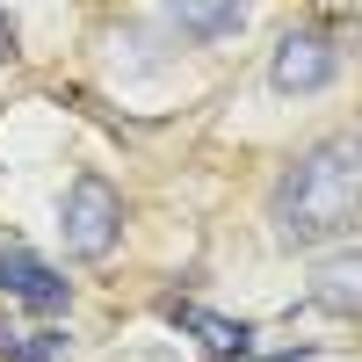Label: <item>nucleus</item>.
Segmentation results:
<instances>
[{
    "instance_id": "1",
    "label": "nucleus",
    "mask_w": 362,
    "mask_h": 362,
    "mask_svg": "<svg viewBox=\"0 0 362 362\" xmlns=\"http://www.w3.org/2000/svg\"><path fill=\"white\" fill-rule=\"evenodd\" d=\"M268 225L290 254L341 247L362 225V138H348V131L312 138L268 189Z\"/></svg>"
},
{
    "instance_id": "6",
    "label": "nucleus",
    "mask_w": 362,
    "mask_h": 362,
    "mask_svg": "<svg viewBox=\"0 0 362 362\" xmlns=\"http://www.w3.org/2000/svg\"><path fill=\"white\" fill-rule=\"evenodd\" d=\"M167 319L181 326V334H196V341H203L210 355H218V362H247V355H254V326H247V319H225V312L181 305V297L167 305Z\"/></svg>"
},
{
    "instance_id": "4",
    "label": "nucleus",
    "mask_w": 362,
    "mask_h": 362,
    "mask_svg": "<svg viewBox=\"0 0 362 362\" xmlns=\"http://www.w3.org/2000/svg\"><path fill=\"white\" fill-rule=\"evenodd\" d=\"M0 290H8L15 305H29V312H66L73 305V283L58 276L51 261H37L29 247H0Z\"/></svg>"
},
{
    "instance_id": "5",
    "label": "nucleus",
    "mask_w": 362,
    "mask_h": 362,
    "mask_svg": "<svg viewBox=\"0 0 362 362\" xmlns=\"http://www.w3.org/2000/svg\"><path fill=\"white\" fill-rule=\"evenodd\" d=\"M312 305L319 312H334V319H362V254L341 247V254H319L312 261Z\"/></svg>"
},
{
    "instance_id": "9",
    "label": "nucleus",
    "mask_w": 362,
    "mask_h": 362,
    "mask_svg": "<svg viewBox=\"0 0 362 362\" xmlns=\"http://www.w3.org/2000/svg\"><path fill=\"white\" fill-rule=\"evenodd\" d=\"M15 58H22V37H15V15L0 8V66H15Z\"/></svg>"
},
{
    "instance_id": "8",
    "label": "nucleus",
    "mask_w": 362,
    "mask_h": 362,
    "mask_svg": "<svg viewBox=\"0 0 362 362\" xmlns=\"http://www.w3.org/2000/svg\"><path fill=\"white\" fill-rule=\"evenodd\" d=\"M0 355H8V362H58V355H66V334H0Z\"/></svg>"
},
{
    "instance_id": "2",
    "label": "nucleus",
    "mask_w": 362,
    "mask_h": 362,
    "mask_svg": "<svg viewBox=\"0 0 362 362\" xmlns=\"http://www.w3.org/2000/svg\"><path fill=\"white\" fill-rule=\"evenodd\" d=\"M58 232H66V254L73 261H109L124 247V196H116L109 174H73L66 203H58Z\"/></svg>"
},
{
    "instance_id": "7",
    "label": "nucleus",
    "mask_w": 362,
    "mask_h": 362,
    "mask_svg": "<svg viewBox=\"0 0 362 362\" xmlns=\"http://www.w3.org/2000/svg\"><path fill=\"white\" fill-rule=\"evenodd\" d=\"M167 22L189 44H225L247 29V0H167Z\"/></svg>"
},
{
    "instance_id": "3",
    "label": "nucleus",
    "mask_w": 362,
    "mask_h": 362,
    "mask_svg": "<svg viewBox=\"0 0 362 362\" xmlns=\"http://www.w3.org/2000/svg\"><path fill=\"white\" fill-rule=\"evenodd\" d=\"M341 80V51L326 29H290V37L268 51V87L276 95H326Z\"/></svg>"
}]
</instances>
